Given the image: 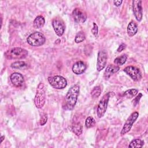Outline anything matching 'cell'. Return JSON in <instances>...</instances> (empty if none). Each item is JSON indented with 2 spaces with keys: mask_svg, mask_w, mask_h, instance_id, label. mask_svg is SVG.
Segmentation results:
<instances>
[{
  "mask_svg": "<svg viewBox=\"0 0 148 148\" xmlns=\"http://www.w3.org/2000/svg\"><path fill=\"white\" fill-rule=\"evenodd\" d=\"M125 48H126V45L124 44V43H122V44H121V45L119 46V47H118L117 51V52H121V51H123V50H124Z\"/></svg>",
  "mask_w": 148,
  "mask_h": 148,
  "instance_id": "obj_29",
  "label": "cell"
},
{
  "mask_svg": "<svg viewBox=\"0 0 148 148\" xmlns=\"http://www.w3.org/2000/svg\"><path fill=\"white\" fill-rule=\"evenodd\" d=\"M85 39H86V35L83 31H81L78 32L77 33V34L76 35L75 42L77 43H80V42H82L83 41H84L85 40Z\"/></svg>",
  "mask_w": 148,
  "mask_h": 148,
  "instance_id": "obj_22",
  "label": "cell"
},
{
  "mask_svg": "<svg viewBox=\"0 0 148 148\" xmlns=\"http://www.w3.org/2000/svg\"><path fill=\"white\" fill-rule=\"evenodd\" d=\"M72 130L77 136H80L82 134V125L79 121H74L72 125Z\"/></svg>",
  "mask_w": 148,
  "mask_h": 148,
  "instance_id": "obj_17",
  "label": "cell"
},
{
  "mask_svg": "<svg viewBox=\"0 0 148 148\" xmlns=\"http://www.w3.org/2000/svg\"><path fill=\"white\" fill-rule=\"evenodd\" d=\"M91 33L93 34V35L95 37L98 36V25L96 24L95 23H93V27L91 29Z\"/></svg>",
  "mask_w": 148,
  "mask_h": 148,
  "instance_id": "obj_26",
  "label": "cell"
},
{
  "mask_svg": "<svg viewBox=\"0 0 148 148\" xmlns=\"http://www.w3.org/2000/svg\"><path fill=\"white\" fill-rule=\"evenodd\" d=\"M27 55L28 51L21 47H14L5 53V56L8 60L23 59L25 58Z\"/></svg>",
  "mask_w": 148,
  "mask_h": 148,
  "instance_id": "obj_3",
  "label": "cell"
},
{
  "mask_svg": "<svg viewBox=\"0 0 148 148\" xmlns=\"http://www.w3.org/2000/svg\"><path fill=\"white\" fill-rule=\"evenodd\" d=\"M123 2V1H114L113 3L116 6H119Z\"/></svg>",
  "mask_w": 148,
  "mask_h": 148,
  "instance_id": "obj_30",
  "label": "cell"
},
{
  "mask_svg": "<svg viewBox=\"0 0 148 148\" xmlns=\"http://www.w3.org/2000/svg\"><path fill=\"white\" fill-rule=\"evenodd\" d=\"M108 59L107 53L106 50H102L98 52L97 62V69L98 71H101L106 66Z\"/></svg>",
  "mask_w": 148,
  "mask_h": 148,
  "instance_id": "obj_9",
  "label": "cell"
},
{
  "mask_svg": "<svg viewBox=\"0 0 148 148\" xmlns=\"http://www.w3.org/2000/svg\"><path fill=\"white\" fill-rule=\"evenodd\" d=\"M86 69V64L81 61L75 63L72 66V71L76 75H80L83 73Z\"/></svg>",
  "mask_w": 148,
  "mask_h": 148,
  "instance_id": "obj_14",
  "label": "cell"
},
{
  "mask_svg": "<svg viewBox=\"0 0 148 148\" xmlns=\"http://www.w3.org/2000/svg\"><path fill=\"white\" fill-rule=\"evenodd\" d=\"M46 91L45 85L43 83H40L38 86L34 99L37 108H42L44 106L46 102Z\"/></svg>",
  "mask_w": 148,
  "mask_h": 148,
  "instance_id": "obj_2",
  "label": "cell"
},
{
  "mask_svg": "<svg viewBox=\"0 0 148 148\" xmlns=\"http://www.w3.org/2000/svg\"><path fill=\"white\" fill-rule=\"evenodd\" d=\"M48 82L50 84L56 89H62L67 85V81L66 79L58 75L49 77Z\"/></svg>",
  "mask_w": 148,
  "mask_h": 148,
  "instance_id": "obj_5",
  "label": "cell"
},
{
  "mask_svg": "<svg viewBox=\"0 0 148 148\" xmlns=\"http://www.w3.org/2000/svg\"><path fill=\"white\" fill-rule=\"evenodd\" d=\"M74 21L77 23H83L87 19V14L84 11L80 8H75L72 13Z\"/></svg>",
  "mask_w": 148,
  "mask_h": 148,
  "instance_id": "obj_12",
  "label": "cell"
},
{
  "mask_svg": "<svg viewBox=\"0 0 148 148\" xmlns=\"http://www.w3.org/2000/svg\"><path fill=\"white\" fill-rule=\"evenodd\" d=\"M127 59V54H123L121 56L116 58L114 60V63L117 65H123L126 62Z\"/></svg>",
  "mask_w": 148,
  "mask_h": 148,
  "instance_id": "obj_20",
  "label": "cell"
},
{
  "mask_svg": "<svg viewBox=\"0 0 148 148\" xmlns=\"http://www.w3.org/2000/svg\"><path fill=\"white\" fill-rule=\"evenodd\" d=\"M47 121V114H44L43 116H42L40 119V125H44Z\"/></svg>",
  "mask_w": 148,
  "mask_h": 148,
  "instance_id": "obj_27",
  "label": "cell"
},
{
  "mask_svg": "<svg viewBox=\"0 0 148 148\" xmlns=\"http://www.w3.org/2000/svg\"><path fill=\"white\" fill-rule=\"evenodd\" d=\"M45 23V18L42 16H37L33 22V25L35 28H42Z\"/></svg>",
  "mask_w": 148,
  "mask_h": 148,
  "instance_id": "obj_18",
  "label": "cell"
},
{
  "mask_svg": "<svg viewBox=\"0 0 148 148\" xmlns=\"http://www.w3.org/2000/svg\"><path fill=\"white\" fill-rule=\"evenodd\" d=\"M27 41L31 46L38 47L45 43L46 39L43 34L39 32H35L28 36L27 39Z\"/></svg>",
  "mask_w": 148,
  "mask_h": 148,
  "instance_id": "obj_4",
  "label": "cell"
},
{
  "mask_svg": "<svg viewBox=\"0 0 148 148\" xmlns=\"http://www.w3.org/2000/svg\"><path fill=\"white\" fill-rule=\"evenodd\" d=\"M124 71L134 81H139L142 79V73L140 70L133 66H128L124 69Z\"/></svg>",
  "mask_w": 148,
  "mask_h": 148,
  "instance_id": "obj_8",
  "label": "cell"
},
{
  "mask_svg": "<svg viewBox=\"0 0 148 148\" xmlns=\"http://www.w3.org/2000/svg\"><path fill=\"white\" fill-rule=\"evenodd\" d=\"M10 79L12 83L17 87H21L24 83V79L23 76L17 72H14L11 74Z\"/></svg>",
  "mask_w": 148,
  "mask_h": 148,
  "instance_id": "obj_13",
  "label": "cell"
},
{
  "mask_svg": "<svg viewBox=\"0 0 148 148\" xmlns=\"http://www.w3.org/2000/svg\"><path fill=\"white\" fill-rule=\"evenodd\" d=\"M10 67L14 69H23L27 67V64L24 61H18L12 63L10 65Z\"/></svg>",
  "mask_w": 148,
  "mask_h": 148,
  "instance_id": "obj_19",
  "label": "cell"
},
{
  "mask_svg": "<svg viewBox=\"0 0 148 148\" xmlns=\"http://www.w3.org/2000/svg\"><path fill=\"white\" fill-rule=\"evenodd\" d=\"M138 93V90L136 89H130L127 90L124 93V96H125L127 98H131L135 96Z\"/></svg>",
  "mask_w": 148,
  "mask_h": 148,
  "instance_id": "obj_24",
  "label": "cell"
},
{
  "mask_svg": "<svg viewBox=\"0 0 148 148\" xmlns=\"http://www.w3.org/2000/svg\"><path fill=\"white\" fill-rule=\"evenodd\" d=\"M79 86L75 84L68 90L65 96V107L67 109L72 110L74 108L79 94Z\"/></svg>",
  "mask_w": 148,
  "mask_h": 148,
  "instance_id": "obj_1",
  "label": "cell"
},
{
  "mask_svg": "<svg viewBox=\"0 0 148 148\" xmlns=\"http://www.w3.org/2000/svg\"><path fill=\"white\" fill-rule=\"evenodd\" d=\"M132 10L137 21H140L142 19L143 12L142 1L140 0L132 1Z\"/></svg>",
  "mask_w": 148,
  "mask_h": 148,
  "instance_id": "obj_10",
  "label": "cell"
},
{
  "mask_svg": "<svg viewBox=\"0 0 148 148\" xmlns=\"http://www.w3.org/2000/svg\"><path fill=\"white\" fill-rule=\"evenodd\" d=\"M95 124V121L93 117L89 116L86 119L85 121V125L87 128H90L94 127Z\"/></svg>",
  "mask_w": 148,
  "mask_h": 148,
  "instance_id": "obj_25",
  "label": "cell"
},
{
  "mask_svg": "<svg viewBox=\"0 0 148 148\" xmlns=\"http://www.w3.org/2000/svg\"><path fill=\"white\" fill-rule=\"evenodd\" d=\"M110 92L105 94L101 99L98 106H97V116L99 118L103 117L106 111L108 101L110 97Z\"/></svg>",
  "mask_w": 148,
  "mask_h": 148,
  "instance_id": "obj_6",
  "label": "cell"
},
{
  "mask_svg": "<svg viewBox=\"0 0 148 148\" xmlns=\"http://www.w3.org/2000/svg\"><path fill=\"white\" fill-rule=\"evenodd\" d=\"M4 138H5V136H3V135H2V136H1V142H2V141L3 140Z\"/></svg>",
  "mask_w": 148,
  "mask_h": 148,
  "instance_id": "obj_31",
  "label": "cell"
},
{
  "mask_svg": "<svg viewBox=\"0 0 148 148\" xmlns=\"http://www.w3.org/2000/svg\"><path fill=\"white\" fill-rule=\"evenodd\" d=\"M52 25L56 34L61 36L65 31V25L63 21L60 18H55L52 21Z\"/></svg>",
  "mask_w": 148,
  "mask_h": 148,
  "instance_id": "obj_11",
  "label": "cell"
},
{
  "mask_svg": "<svg viewBox=\"0 0 148 148\" xmlns=\"http://www.w3.org/2000/svg\"><path fill=\"white\" fill-rule=\"evenodd\" d=\"M138 28L137 24L134 21H131L128 24L127 28V32L128 35L130 37H132L134 36L138 32Z\"/></svg>",
  "mask_w": 148,
  "mask_h": 148,
  "instance_id": "obj_16",
  "label": "cell"
},
{
  "mask_svg": "<svg viewBox=\"0 0 148 148\" xmlns=\"http://www.w3.org/2000/svg\"><path fill=\"white\" fill-rule=\"evenodd\" d=\"M139 116V113L137 112H133L127 119V120L125 121L123 127L121 131V135H124V134H127V132H128L133 124L135 123V121H136V120L138 119Z\"/></svg>",
  "mask_w": 148,
  "mask_h": 148,
  "instance_id": "obj_7",
  "label": "cell"
},
{
  "mask_svg": "<svg viewBox=\"0 0 148 148\" xmlns=\"http://www.w3.org/2000/svg\"><path fill=\"white\" fill-rule=\"evenodd\" d=\"M119 69H120L119 66L117 65H114L112 64L109 65L106 67L104 72V73H103L104 78L105 79H108L113 73L117 72L119 70Z\"/></svg>",
  "mask_w": 148,
  "mask_h": 148,
  "instance_id": "obj_15",
  "label": "cell"
},
{
  "mask_svg": "<svg viewBox=\"0 0 148 148\" xmlns=\"http://www.w3.org/2000/svg\"><path fill=\"white\" fill-rule=\"evenodd\" d=\"M142 94L141 93H139V95L134 99V101H133V102H134V106H136V105L138 103V102H139V101L140 98L142 97Z\"/></svg>",
  "mask_w": 148,
  "mask_h": 148,
  "instance_id": "obj_28",
  "label": "cell"
},
{
  "mask_svg": "<svg viewBox=\"0 0 148 148\" xmlns=\"http://www.w3.org/2000/svg\"><path fill=\"white\" fill-rule=\"evenodd\" d=\"M101 94V88L99 86L94 87L91 92V95L93 98H97L99 97Z\"/></svg>",
  "mask_w": 148,
  "mask_h": 148,
  "instance_id": "obj_23",
  "label": "cell"
},
{
  "mask_svg": "<svg viewBox=\"0 0 148 148\" xmlns=\"http://www.w3.org/2000/svg\"><path fill=\"white\" fill-rule=\"evenodd\" d=\"M144 145V142L139 139H136L131 142L128 147H142Z\"/></svg>",
  "mask_w": 148,
  "mask_h": 148,
  "instance_id": "obj_21",
  "label": "cell"
}]
</instances>
